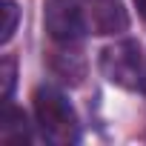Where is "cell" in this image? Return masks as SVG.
I'll list each match as a JSON object with an SVG mask.
<instances>
[{"label":"cell","mask_w":146,"mask_h":146,"mask_svg":"<svg viewBox=\"0 0 146 146\" xmlns=\"http://www.w3.org/2000/svg\"><path fill=\"white\" fill-rule=\"evenodd\" d=\"M83 6L89 20V35H115L129 26L126 12L120 9L117 0H83Z\"/></svg>","instance_id":"cell-4"},{"label":"cell","mask_w":146,"mask_h":146,"mask_svg":"<svg viewBox=\"0 0 146 146\" xmlns=\"http://www.w3.org/2000/svg\"><path fill=\"white\" fill-rule=\"evenodd\" d=\"M135 6H137V15L146 20V0H135Z\"/></svg>","instance_id":"cell-9"},{"label":"cell","mask_w":146,"mask_h":146,"mask_svg":"<svg viewBox=\"0 0 146 146\" xmlns=\"http://www.w3.org/2000/svg\"><path fill=\"white\" fill-rule=\"evenodd\" d=\"M3 120H0V140L9 143V146H20V143H29L32 140V129H29V120L23 115V109H17L12 100L3 103Z\"/></svg>","instance_id":"cell-5"},{"label":"cell","mask_w":146,"mask_h":146,"mask_svg":"<svg viewBox=\"0 0 146 146\" xmlns=\"http://www.w3.org/2000/svg\"><path fill=\"white\" fill-rule=\"evenodd\" d=\"M52 69L57 72L60 80H66V83H80V80H83V72H86L83 57H80V52H75V49L57 52V54L52 57Z\"/></svg>","instance_id":"cell-6"},{"label":"cell","mask_w":146,"mask_h":146,"mask_svg":"<svg viewBox=\"0 0 146 146\" xmlns=\"http://www.w3.org/2000/svg\"><path fill=\"white\" fill-rule=\"evenodd\" d=\"M32 103H35L37 129L52 146H72L80 140L78 112L66 100L63 92H57L54 86H40V89H35Z\"/></svg>","instance_id":"cell-1"},{"label":"cell","mask_w":146,"mask_h":146,"mask_svg":"<svg viewBox=\"0 0 146 146\" xmlns=\"http://www.w3.org/2000/svg\"><path fill=\"white\" fill-rule=\"evenodd\" d=\"M3 15H6V23H3V43H9L12 37H15V29H17V17H20V9H17V3L15 0H6L3 3Z\"/></svg>","instance_id":"cell-8"},{"label":"cell","mask_w":146,"mask_h":146,"mask_svg":"<svg viewBox=\"0 0 146 146\" xmlns=\"http://www.w3.org/2000/svg\"><path fill=\"white\" fill-rule=\"evenodd\" d=\"M100 72L109 83L120 89H129V92L146 89V69H143L140 46L135 40H120L106 46L100 52Z\"/></svg>","instance_id":"cell-2"},{"label":"cell","mask_w":146,"mask_h":146,"mask_svg":"<svg viewBox=\"0 0 146 146\" xmlns=\"http://www.w3.org/2000/svg\"><path fill=\"white\" fill-rule=\"evenodd\" d=\"M43 26H46L49 37L60 46L78 43L83 35H89V20H86L83 0H46Z\"/></svg>","instance_id":"cell-3"},{"label":"cell","mask_w":146,"mask_h":146,"mask_svg":"<svg viewBox=\"0 0 146 146\" xmlns=\"http://www.w3.org/2000/svg\"><path fill=\"white\" fill-rule=\"evenodd\" d=\"M15 78H17V63L15 57H3V63H0V80H3V103L12 100V92H15Z\"/></svg>","instance_id":"cell-7"}]
</instances>
